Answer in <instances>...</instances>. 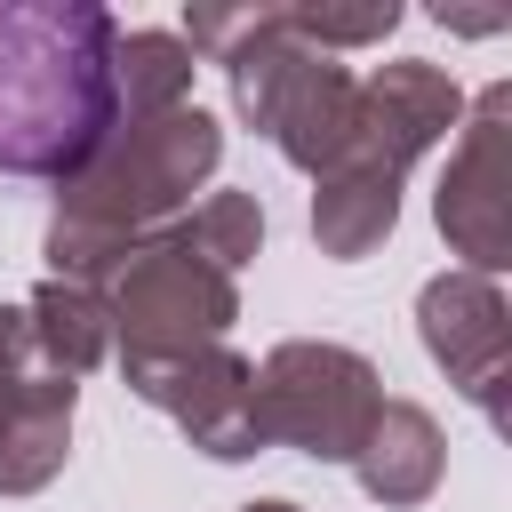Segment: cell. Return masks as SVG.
<instances>
[{
  "mask_svg": "<svg viewBox=\"0 0 512 512\" xmlns=\"http://www.w3.org/2000/svg\"><path fill=\"white\" fill-rule=\"evenodd\" d=\"M352 472H360V488H368L376 504H392V512L424 504V496L440 488V472H448V440H440L432 408L384 400L376 424H368V440H360V456H352Z\"/></svg>",
  "mask_w": 512,
  "mask_h": 512,
  "instance_id": "obj_11",
  "label": "cell"
},
{
  "mask_svg": "<svg viewBox=\"0 0 512 512\" xmlns=\"http://www.w3.org/2000/svg\"><path fill=\"white\" fill-rule=\"evenodd\" d=\"M112 40L96 0H0V176L64 184L120 128Z\"/></svg>",
  "mask_w": 512,
  "mask_h": 512,
  "instance_id": "obj_1",
  "label": "cell"
},
{
  "mask_svg": "<svg viewBox=\"0 0 512 512\" xmlns=\"http://www.w3.org/2000/svg\"><path fill=\"white\" fill-rule=\"evenodd\" d=\"M128 392L144 408H160L200 456L216 464H248L256 440V360H240L232 344H200L184 360H152V368H120Z\"/></svg>",
  "mask_w": 512,
  "mask_h": 512,
  "instance_id": "obj_9",
  "label": "cell"
},
{
  "mask_svg": "<svg viewBox=\"0 0 512 512\" xmlns=\"http://www.w3.org/2000/svg\"><path fill=\"white\" fill-rule=\"evenodd\" d=\"M240 512H304V504H288V496H264V504H240Z\"/></svg>",
  "mask_w": 512,
  "mask_h": 512,
  "instance_id": "obj_16",
  "label": "cell"
},
{
  "mask_svg": "<svg viewBox=\"0 0 512 512\" xmlns=\"http://www.w3.org/2000/svg\"><path fill=\"white\" fill-rule=\"evenodd\" d=\"M280 16H288V32L312 40L320 56H336V48H376V40L400 24L392 0H376V8H312V0H280Z\"/></svg>",
  "mask_w": 512,
  "mask_h": 512,
  "instance_id": "obj_15",
  "label": "cell"
},
{
  "mask_svg": "<svg viewBox=\"0 0 512 512\" xmlns=\"http://www.w3.org/2000/svg\"><path fill=\"white\" fill-rule=\"evenodd\" d=\"M112 96H120V120H152L168 104H192V48L176 32H120L112 40Z\"/></svg>",
  "mask_w": 512,
  "mask_h": 512,
  "instance_id": "obj_13",
  "label": "cell"
},
{
  "mask_svg": "<svg viewBox=\"0 0 512 512\" xmlns=\"http://www.w3.org/2000/svg\"><path fill=\"white\" fill-rule=\"evenodd\" d=\"M176 232H184V248H192L200 264H216V272L232 280V272L256 264V248H264V208H256V192H208L200 208L176 216Z\"/></svg>",
  "mask_w": 512,
  "mask_h": 512,
  "instance_id": "obj_14",
  "label": "cell"
},
{
  "mask_svg": "<svg viewBox=\"0 0 512 512\" xmlns=\"http://www.w3.org/2000/svg\"><path fill=\"white\" fill-rule=\"evenodd\" d=\"M464 120V88L424 64V56H400V64H376L360 80V112H352V136L336 152L328 176H312V240L320 256L336 264H360L392 240L400 224V176Z\"/></svg>",
  "mask_w": 512,
  "mask_h": 512,
  "instance_id": "obj_4",
  "label": "cell"
},
{
  "mask_svg": "<svg viewBox=\"0 0 512 512\" xmlns=\"http://www.w3.org/2000/svg\"><path fill=\"white\" fill-rule=\"evenodd\" d=\"M416 336H424V352L448 368V384H456L488 424H504V384H512V312H504V288L480 280V272H440V280H424V296H416Z\"/></svg>",
  "mask_w": 512,
  "mask_h": 512,
  "instance_id": "obj_10",
  "label": "cell"
},
{
  "mask_svg": "<svg viewBox=\"0 0 512 512\" xmlns=\"http://www.w3.org/2000/svg\"><path fill=\"white\" fill-rule=\"evenodd\" d=\"M72 400H80V384L64 368H48L24 304H0V496H32L64 472Z\"/></svg>",
  "mask_w": 512,
  "mask_h": 512,
  "instance_id": "obj_8",
  "label": "cell"
},
{
  "mask_svg": "<svg viewBox=\"0 0 512 512\" xmlns=\"http://www.w3.org/2000/svg\"><path fill=\"white\" fill-rule=\"evenodd\" d=\"M216 160H224V128L200 104H168L152 120H120L56 184V216H48V240H40L48 248V280L104 288V272L136 240L168 232L192 208V192L216 176Z\"/></svg>",
  "mask_w": 512,
  "mask_h": 512,
  "instance_id": "obj_2",
  "label": "cell"
},
{
  "mask_svg": "<svg viewBox=\"0 0 512 512\" xmlns=\"http://www.w3.org/2000/svg\"><path fill=\"white\" fill-rule=\"evenodd\" d=\"M384 408V376L368 352L328 336H288L256 360V440L296 448L312 464H352Z\"/></svg>",
  "mask_w": 512,
  "mask_h": 512,
  "instance_id": "obj_6",
  "label": "cell"
},
{
  "mask_svg": "<svg viewBox=\"0 0 512 512\" xmlns=\"http://www.w3.org/2000/svg\"><path fill=\"white\" fill-rule=\"evenodd\" d=\"M432 216L448 232V248L464 256V272L496 280L512 264V80H488L464 120H456V152L440 168Z\"/></svg>",
  "mask_w": 512,
  "mask_h": 512,
  "instance_id": "obj_7",
  "label": "cell"
},
{
  "mask_svg": "<svg viewBox=\"0 0 512 512\" xmlns=\"http://www.w3.org/2000/svg\"><path fill=\"white\" fill-rule=\"evenodd\" d=\"M192 56H216L224 64V88H232V112L304 176H328L344 136H352V112H360V72L320 56L312 40L288 32L280 0H256V8H192Z\"/></svg>",
  "mask_w": 512,
  "mask_h": 512,
  "instance_id": "obj_3",
  "label": "cell"
},
{
  "mask_svg": "<svg viewBox=\"0 0 512 512\" xmlns=\"http://www.w3.org/2000/svg\"><path fill=\"white\" fill-rule=\"evenodd\" d=\"M24 320H32V344L48 352V368H64L72 384L112 352V312H104V288H88V280H40L24 296Z\"/></svg>",
  "mask_w": 512,
  "mask_h": 512,
  "instance_id": "obj_12",
  "label": "cell"
},
{
  "mask_svg": "<svg viewBox=\"0 0 512 512\" xmlns=\"http://www.w3.org/2000/svg\"><path fill=\"white\" fill-rule=\"evenodd\" d=\"M104 312H112V352L120 368H152V360H184L200 344H232L240 320V288L200 264L184 248V232H152L136 240L112 272H104Z\"/></svg>",
  "mask_w": 512,
  "mask_h": 512,
  "instance_id": "obj_5",
  "label": "cell"
}]
</instances>
